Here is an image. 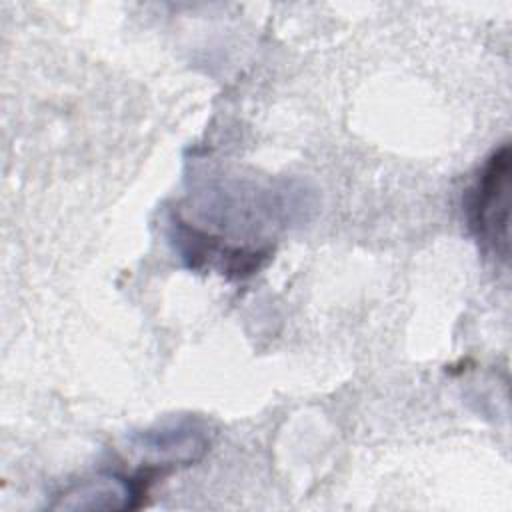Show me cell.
<instances>
[{"label":"cell","mask_w":512,"mask_h":512,"mask_svg":"<svg viewBox=\"0 0 512 512\" xmlns=\"http://www.w3.org/2000/svg\"><path fill=\"white\" fill-rule=\"evenodd\" d=\"M470 226L500 260L510 244V146H500L486 162L470 200Z\"/></svg>","instance_id":"cell-1"},{"label":"cell","mask_w":512,"mask_h":512,"mask_svg":"<svg viewBox=\"0 0 512 512\" xmlns=\"http://www.w3.org/2000/svg\"><path fill=\"white\" fill-rule=\"evenodd\" d=\"M140 488L118 476H96L74 484L54 504L56 510H126L134 506Z\"/></svg>","instance_id":"cell-2"},{"label":"cell","mask_w":512,"mask_h":512,"mask_svg":"<svg viewBox=\"0 0 512 512\" xmlns=\"http://www.w3.org/2000/svg\"><path fill=\"white\" fill-rule=\"evenodd\" d=\"M138 448L156 466H178L196 462L206 452L208 440L194 424H176L156 432H144L138 438Z\"/></svg>","instance_id":"cell-3"}]
</instances>
